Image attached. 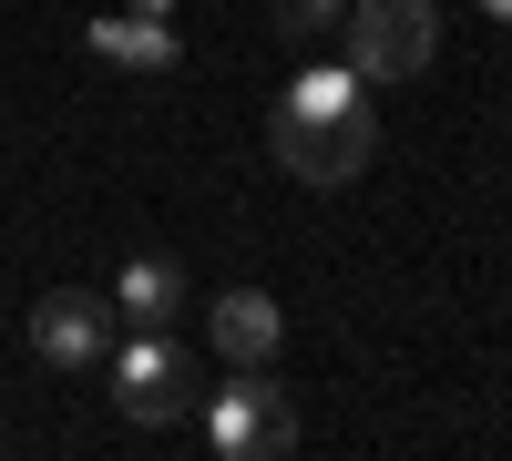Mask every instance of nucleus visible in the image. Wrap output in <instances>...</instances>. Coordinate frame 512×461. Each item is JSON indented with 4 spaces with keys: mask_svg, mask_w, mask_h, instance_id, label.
I'll use <instances>...</instances> for the list:
<instances>
[{
    "mask_svg": "<svg viewBox=\"0 0 512 461\" xmlns=\"http://www.w3.org/2000/svg\"><path fill=\"white\" fill-rule=\"evenodd\" d=\"M267 144L297 185H349L369 175V144H379V123H369V82L338 62V72H308V82H287V93L267 103Z\"/></svg>",
    "mask_w": 512,
    "mask_h": 461,
    "instance_id": "1",
    "label": "nucleus"
},
{
    "mask_svg": "<svg viewBox=\"0 0 512 461\" xmlns=\"http://www.w3.org/2000/svg\"><path fill=\"white\" fill-rule=\"evenodd\" d=\"M338 41H349L359 82H410L441 52V11L431 0H349V11H338Z\"/></svg>",
    "mask_w": 512,
    "mask_h": 461,
    "instance_id": "2",
    "label": "nucleus"
},
{
    "mask_svg": "<svg viewBox=\"0 0 512 461\" xmlns=\"http://www.w3.org/2000/svg\"><path fill=\"white\" fill-rule=\"evenodd\" d=\"M205 441L226 461H287L297 451V400L267 380V369H236V380L205 400Z\"/></svg>",
    "mask_w": 512,
    "mask_h": 461,
    "instance_id": "3",
    "label": "nucleus"
},
{
    "mask_svg": "<svg viewBox=\"0 0 512 461\" xmlns=\"http://www.w3.org/2000/svg\"><path fill=\"white\" fill-rule=\"evenodd\" d=\"M103 359H113V410H123L134 431H164V421L185 410V349L164 339V328H134V339L103 349Z\"/></svg>",
    "mask_w": 512,
    "mask_h": 461,
    "instance_id": "4",
    "label": "nucleus"
},
{
    "mask_svg": "<svg viewBox=\"0 0 512 461\" xmlns=\"http://www.w3.org/2000/svg\"><path fill=\"white\" fill-rule=\"evenodd\" d=\"M113 349V298H93V287H52V298L31 308V359L41 369H93Z\"/></svg>",
    "mask_w": 512,
    "mask_h": 461,
    "instance_id": "5",
    "label": "nucleus"
},
{
    "mask_svg": "<svg viewBox=\"0 0 512 461\" xmlns=\"http://www.w3.org/2000/svg\"><path fill=\"white\" fill-rule=\"evenodd\" d=\"M205 328H216V359H226V369H267L277 339H287V308L267 298V287H226Z\"/></svg>",
    "mask_w": 512,
    "mask_h": 461,
    "instance_id": "6",
    "label": "nucleus"
},
{
    "mask_svg": "<svg viewBox=\"0 0 512 461\" xmlns=\"http://www.w3.org/2000/svg\"><path fill=\"white\" fill-rule=\"evenodd\" d=\"M175 308H185V267H175V257H123V277H113V318L175 328Z\"/></svg>",
    "mask_w": 512,
    "mask_h": 461,
    "instance_id": "7",
    "label": "nucleus"
},
{
    "mask_svg": "<svg viewBox=\"0 0 512 461\" xmlns=\"http://www.w3.org/2000/svg\"><path fill=\"white\" fill-rule=\"evenodd\" d=\"M93 52L164 72V62H175V31H164V11H123V21H93Z\"/></svg>",
    "mask_w": 512,
    "mask_h": 461,
    "instance_id": "8",
    "label": "nucleus"
},
{
    "mask_svg": "<svg viewBox=\"0 0 512 461\" xmlns=\"http://www.w3.org/2000/svg\"><path fill=\"white\" fill-rule=\"evenodd\" d=\"M338 11H349V0H277V31L287 41H318V31H338Z\"/></svg>",
    "mask_w": 512,
    "mask_h": 461,
    "instance_id": "9",
    "label": "nucleus"
},
{
    "mask_svg": "<svg viewBox=\"0 0 512 461\" xmlns=\"http://www.w3.org/2000/svg\"><path fill=\"white\" fill-rule=\"evenodd\" d=\"M482 11H492V21H512V0H482Z\"/></svg>",
    "mask_w": 512,
    "mask_h": 461,
    "instance_id": "10",
    "label": "nucleus"
},
{
    "mask_svg": "<svg viewBox=\"0 0 512 461\" xmlns=\"http://www.w3.org/2000/svg\"><path fill=\"white\" fill-rule=\"evenodd\" d=\"M134 11H175V0H134Z\"/></svg>",
    "mask_w": 512,
    "mask_h": 461,
    "instance_id": "11",
    "label": "nucleus"
}]
</instances>
